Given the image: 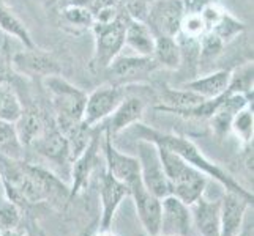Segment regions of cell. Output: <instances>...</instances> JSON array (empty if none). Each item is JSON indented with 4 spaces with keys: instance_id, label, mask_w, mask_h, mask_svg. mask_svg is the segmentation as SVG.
Returning <instances> with one entry per match:
<instances>
[{
    "instance_id": "cell-39",
    "label": "cell",
    "mask_w": 254,
    "mask_h": 236,
    "mask_svg": "<svg viewBox=\"0 0 254 236\" xmlns=\"http://www.w3.org/2000/svg\"><path fill=\"white\" fill-rule=\"evenodd\" d=\"M139 236H163V235H139Z\"/></svg>"
},
{
    "instance_id": "cell-10",
    "label": "cell",
    "mask_w": 254,
    "mask_h": 236,
    "mask_svg": "<svg viewBox=\"0 0 254 236\" xmlns=\"http://www.w3.org/2000/svg\"><path fill=\"white\" fill-rule=\"evenodd\" d=\"M129 195L127 185L116 180L104 170L100 178V198H101V217L98 221V232H109L114 216H116L120 203Z\"/></svg>"
},
{
    "instance_id": "cell-1",
    "label": "cell",
    "mask_w": 254,
    "mask_h": 236,
    "mask_svg": "<svg viewBox=\"0 0 254 236\" xmlns=\"http://www.w3.org/2000/svg\"><path fill=\"white\" fill-rule=\"evenodd\" d=\"M129 128H131V133H133L137 139H144V141H148L155 145H161L164 148H168V150L180 156L183 161H187L194 169L202 172L205 177H212L213 180H216L221 186H224L226 190L237 192V194L253 200V192L247 190L242 185H239L229 173L224 172L221 167H218V165L213 164L210 159H207L204 153L200 151L190 139L182 137V136H175V134L161 133V131H156L153 128H148L142 123H139V121Z\"/></svg>"
},
{
    "instance_id": "cell-31",
    "label": "cell",
    "mask_w": 254,
    "mask_h": 236,
    "mask_svg": "<svg viewBox=\"0 0 254 236\" xmlns=\"http://www.w3.org/2000/svg\"><path fill=\"white\" fill-rule=\"evenodd\" d=\"M243 29H245V25L240 21H237L229 13L224 11L223 16H221V19L218 21L210 30H212L213 33H216L224 43H227V41H231L232 38L239 37V35L243 32Z\"/></svg>"
},
{
    "instance_id": "cell-17",
    "label": "cell",
    "mask_w": 254,
    "mask_h": 236,
    "mask_svg": "<svg viewBox=\"0 0 254 236\" xmlns=\"http://www.w3.org/2000/svg\"><path fill=\"white\" fill-rule=\"evenodd\" d=\"M142 113H144V101L141 98H136V96H128V98L122 99L116 110L106 120L101 121L104 125L101 126V129L104 133H109L111 136H116L120 131L128 129L129 126L137 123L142 118Z\"/></svg>"
},
{
    "instance_id": "cell-19",
    "label": "cell",
    "mask_w": 254,
    "mask_h": 236,
    "mask_svg": "<svg viewBox=\"0 0 254 236\" xmlns=\"http://www.w3.org/2000/svg\"><path fill=\"white\" fill-rule=\"evenodd\" d=\"M30 146H33L40 154H43L49 161H54L56 164L65 165L69 161L68 143L66 137L60 133L57 126H48L37 141Z\"/></svg>"
},
{
    "instance_id": "cell-21",
    "label": "cell",
    "mask_w": 254,
    "mask_h": 236,
    "mask_svg": "<svg viewBox=\"0 0 254 236\" xmlns=\"http://www.w3.org/2000/svg\"><path fill=\"white\" fill-rule=\"evenodd\" d=\"M205 98L200 94L187 90V89H169V87H161L160 93V106L155 109L160 112H168V113H177L180 110H187L191 107H196L199 104H202Z\"/></svg>"
},
{
    "instance_id": "cell-16",
    "label": "cell",
    "mask_w": 254,
    "mask_h": 236,
    "mask_svg": "<svg viewBox=\"0 0 254 236\" xmlns=\"http://www.w3.org/2000/svg\"><path fill=\"white\" fill-rule=\"evenodd\" d=\"M253 205V200L243 197L237 192L226 190L221 198V233L220 236H237L242 230L247 209Z\"/></svg>"
},
{
    "instance_id": "cell-5",
    "label": "cell",
    "mask_w": 254,
    "mask_h": 236,
    "mask_svg": "<svg viewBox=\"0 0 254 236\" xmlns=\"http://www.w3.org/2000/svg\"><path fill=\"white\" fill-rule=\"evenodd\" d=\"M136 157L139 161L141 180L145 189L158 198L171 195V186L168 177H166V172L163 169L156 145L148 141H144V139H139Z\"/></svg>"
},
{
    "instance_id": "cell-4",
    "label": "cell",
    "mask_w": 254,
    "mask_h": 236,
    "mask_svg": "<svg viewBox=\"0 0 254 236\" xmlns=\"http://www.w3.org/2000/svg\"><path fill=\"white\" fill-rule=\"evenodd\" d=\"M129 21L128 14L124 11L112 22H95L92 32L95 37V50L90 68L93 71H104L112 60L120 55V50L125 46V27Z\"/></svg>"
},
{
    "instance_id": "cell-13",
    "label": "cell",
    "mask_w": 254,
    "mask_h": 236,
    "mask_svg": "<svg viewBox=\"0 0 254 236\" xmlns=\"http://www.w3.org/2000/svg\"><path fill=\"white\" fill-rule=\"evenodd\" d=\"M103 151L106 159V170L120 183L129 186L131 183L141 178L137 157L120 153L112 143V136L103 131Z\"/></svg>"
},
{
    "instance_id": "cell-26",
    "label": "cell",
    "mask_w": 254,
    "mask_h": 236,
    "mask_svg": "<svg viewBox=\"0 0 254 236\" xmlns=\"http://www.w3.org/2000/svg\"><path fill=\"white\" fill-rule=\"evenodd\" d=\"M22 104L13 87L6 81L0 82V120L6 123H16L22 113Z\"/></svg>"
},
{
    "instance_id": "cell-38",
    "label": "cell",
    "mask_w": 254,
    "mask_h": 236,
    "mask_svg": "<svg viewBox=\"0 0 254 236\" xmlns=\"http://www.w3.org/2000/svg\"><path fill=\"white\" fill-rule=\"evenodd\" d=\"M95 236H111V235H108V232H96Z\"/></svg>"
},
{
    "instance_id": "cell-11",
    "label": "cell",
    "mask_w": 254,
    "mask_h": 236,
    "mask_svg": "<svg viewBox=\"0 0 254 236\" xmlns=\"http://www.w3.org/2000/svg\"><path fill=\"white\" fill-rule=\"evenodd\" d=\"M129 195L134 200L136 213L147 235H158L160 217H161V198L148 192L142 185V180L137 178L128 186Z\"/></svg>"
},
{
    "instance_id": "cell-22",
    "label": "cell",
    "mask_w": 254,
    "mask_h": 236,
    "mask_svg": "<svg viewBox=\"0 0 254 236\" xmlns=\"http://www.w3.org/2000/svg\"><path fill=\"white\" fill-rule=\"evenodd\" d=\"M125 46H128L137 55L152 57L155 35L144 21L129 19L125 27Z\"/></svg>"
},
{
    "instance_id": "cell-33",
    "label": "cell",
    "mask_w": 254,
    "mask_h": 236,
    "mask_svg": "<svg viewBox=\"0 0 254 236\" xmlns=\"http://www.w3.org/2000/svg\"><path fill=\"white\" fill-rule=\"evenodd\" d=\"M207 30L208 29H207V25H205V22H204L202 16H200V14H185L179 33L185 35V37H188V38L199 40Z\"/></svg>"
},
{
    "instance_id": "cell-25",
    "label": "cell",
    "mask_w": 254,
    "mask_h": 236,
    "mask_svg": "<svg viewBox=\"0 0 254 236\" xmlns=\"http://www.w3.org/2000/svg\"><path fill=\"white\" fill-rule=\"evenodd\" d=\"M0 29L6 35H10V37L19 40L24 47L35 46V43L30 37L27 27L24 25V22L2 2H0Z\"/></svg>"
},
{
    "instance_id": "cell-27",
    "label": "cell",
    "mask_w": 254,
    "mask_h": 236,
    "mask_svg": "<svg viewBox=\"0 0 254 236\" xmlns=\"http://www.w3.org/2000/svg\"><path fill=\"white\" fill-rule=\"evenodd\" d=\"M22 145L14 129V123H6L0 120V154L19 159Z\"/></svg>"
},
{
    "instance_id": "cell-15",
    "label": "cell",
    "mask_w": 254,
    "mask_h": 236,
    "mask_svg": "<svg viewBox=\"0 0 254 236\" xmlns=\"http://www.w3.org/2000/svg\"><path fill=\"white\" fill-rule=\"evenodd\" d=\"M192 227L200 236H220L221 233V200H207L204 195L190 205Z\"/></svg>"
},
{
    "instance_id": "cell-34",
    "label": "cell",
    "mask_w": 254,
    "mask_h": 236,
    "mask_svg": "<svg viewBox=\"0 0 254 236\" xmlns=\"http://www.w3.org/2000/svg\"><path fill=\"white\" fill-rule=\"evenodd\" d=\"M119 2H120L122 10L128 14L129 19L145 22L153 0H119Z\"/></svg>"
},
{
    "instance_id": "cell-2",
    "label": "cell",
    "mask_w": 254,
    "mask_h": 236,
    "mask_svg": "<svg viewBox=\"0 0 254 236\" xmlns=\"http://www.w3.org/2000/svg\"><path fill=\"white\" fill-rule=\"evenodd\" d=\"M156 148H158L163 169L169 181L171 195L180 198L188 206L192 205L199 197L204 195L207 177L168 148L161 145H156Z\"/></svg>"
},
{
    "instance_id": "cell-23",
    "label": "cell",
    "mask_w": 254,
    "mask_h": 236,
    "mask_svg": "<svg viewBox=\"0 0 254 236\" xmlns=\"http://www.w3.org/2000/svg\"><path fill=\"white\" fill-rule=\"evenodd\" d=\"M48 123L38 110H22L21 117L16 120L14 129L21 145L30 146L37 139L45 133Z\"/></svg>"
},
{
    "instance_id": "cell-30",
    "label": "cell",
    "mask_w": 254,
    "mask_h": 236,
    "mask_svg": "<svg viewBox=\"0 0 254 236\" xmlns=\"http://www.w3.org/2000/svg\"><path fill=\"white\" fill-rule=\"evenodd\" d=\"M62 17L64 21L76 29H87L93 25L92 13L85 6L81 5H68L62 8Z\"/></svg>"
},
{
    "instance_id": "cell-7",
    "label": "cell",
    "mask_w": 254,
    "mask_h": 236,
    "mask_svg": "<svg viewBox=\"0 0 254 236\" xmlns=\"http://www.w3.org/2000/svg\"><path fill=\"white\" fill-rule=\"evenodd\" d=\"M183 17H185V8L182 0H153L145 24L150 27L153 35L177 37Z\"/></svg>"
},
{
    "instance_id": "cell-18",
    "label": "cell",
    "mask_w": 254,
    "mask_h": 236,
    "mask_svg": "<svg viewBox=\"0 0 254 236\" xmlns=\"http://www.w3.org/2000/svg\"><path fill=\"white\" fill-rule=\"evenodd\" d=\"M250 104V94L243 93H234L227 89V93L224 96V99L220 102V106L216 107V110L210 117V125L216 137H224L231 131L232 120L240 109Z\"/></svg>"
},
{
    "instance_id": "cell-36",
    "label": "cell",
    "mask_w": 254,
    "mask_h": 236,
    "mask_svg": "<svg viewBox=\"0 0 254 236\" xmlns=\"http://www.w3.org/2000/svg\"><path fill=\"white\" fill-rule=\"evenodd\" d=\"M237 236H253V217H245L243 225H242V230L239 232Z\"/></svg>"
},
{
    "instance_id": "cell-37",
    "label": "cell",
    "mask_w": 254,
    "mask_h": 236,
    "mask_svg": "<svg viewBox=\"0 0 254 236\" xmlns=\"http://www.w3.org/2000/svg\"><path fill=\"white\" fill-rule=\"evenodd\" d=\"M96 232H98V222H92L90 225H87L85 229L82 232H79L76 236H95Z\"/></svg>"
},
{
    "instance_id": "cell-9",
    "label": "cell",
    "mask_w": 254,
    "mask_h": 236,
    "mask_svg": "<svg viewBox=\"0 0 254 236\" xmlns=\"http://www.w3.org/2000/svg\"><path fill=\"white\" fill-rule=\"evenodd\" d=\"M163 236H192V217L190 206L175 195L161 198L160 232Z\"/></svg>"
},
{
    "instance_id": "cell-3",
    "label": "cell",
    "mask_w": 254,
    "mask_h": 236,
    "mask_svg": "<svg viewBox=\"0 0 254 236\" xmlns=\"http://www.w3.org/2000/svg\"><path fill=\"white\" fill-rule=\"evenodd\" d=\"M45 87L51 94L56 112V126L62 134H66L82 121L87 94L60 74L45 77Z\"/></svg>"
},
{
    "instance_id": "cell-28",
    "label": "cell",
    "mask_w": 254,
    "mask_h": 236,
    "mask_svg": "<svg viewBox=\"0 0 254 236\" xmlns=\"http://www.w3.org/2000/svg\"><path fill=\"white\" fill-rule=\"evenodd\" d=\"M226 43L212 30H207L199 38V63H210L221 54Z\"/></svg>"
},
{
    "instance_id": "cell-29",
    "label": "cell",
    "mask_w": 254,
    "mask_h": 236,
    "mask_svg": "<svg viewBox=\"0 0 254 236\" xmlns=\"http://www.w3.org/2000/svg\"><path fill=\"white\" fill-rule=\"evenodd\" d=\"M231 129L237 134L239 139L245 143H251L253 142V131H254V118H253V109L251 104L245 106L240 109L232 120Z\"/></svg>"
},
{
    "instance_id": "cell-12",
    "label": "cell",
    "mask_w": 254,
    "mask_h": 236,
    "mask_svg": "<svg viewBox=\"0 0 254 236\" xmlns=\"http://www.w3.org/2000/svg\"><path fill=\"white\" fill-rule=\"evenodd\" d=\"M103 134V129L93 128V134L89 145L85 146V150L73 161V185L69 188V200H73L76 195H79V192L85 189L89 185V178L92 177L93 170L96 169L100 161V139Z\"/></svg>"
},
{
    "instance_id": "cell-20",
    "label": "cell",
    "mask_w": 254,
    "mask_h": 236,
    "mask_svg": "<svg viewBox=\"0 0 254 236\" xmlns=\"http://www.w3.org/2000/svg\"><path fill=\"white\" fill-rule=\"evenodd\" d=\"M231 76L232 73L229 69H218V71H212L202 77H196L192 81L185 82L183 89L194 92L205 99H213L227 92L231 84Z\"/></svg>"
},
{
    "instance_id": "cell-40",
    "label": "cell",
    "mask_w": 254,
    "mask_h": 236,
    "mask_svg": "<svg viewBox=\"0 0 254 236\" xmlns=\"http://www.w3.org/2000/svg\"><path fill=\"white\" fill-rule=\"evenodd\" d=\"M0 65H2V49H0Z\"/></svg>"
},
{
    "instance_id": "cell-35",
    "label": "cell",
    "mask_w": 254,
    "mask_h": 236,
    "mask_svg": "<svg viewBox=\"0 0 254 236\" xmlns=\"http://www.w3.org/2000/svg\"><path fill=\"white\" fill-rule=\"evenodd\" d=\"M182 2L185 8V14H200V11L213 0H182Z\"/></svg>"
},
{
    "instance_id": "cell-6",
    "label": "cell",
    "mask_w": 254,
    "mask_h": 236,
    "mask_svg": "<svg viewBox=\"0 0 254 236\" xmlns=\"http://www.w3.org/2000/svg\"><path fill=\"white\" fill-rule=\"evenodd\" d=\"M158 68L152 57L145 55H117L104 69L116 87L142 82Z\"/></svg>"
},
{
    "instance_id": "cell-8",
    "label": "cell",
    "mask_w": 254,
    "mask_h": 236,
    "mask_svg": "<svg viewBox=\"0 0 254 236\" xmlns=\"http://www.w3.org/2000/svg\"><path fill=\"white\" fill-rule=\"evenodd\" d=\"M124 98H125L124 87L111 85V87L96 89L93 93L87 96L82 123L90 128L100 125L103 120H106L111 113L116 110V107Z\"/></svg>"
},
{
    "instance_id": "cell-32",
    "label": "cell",
    "mask_w": 254,
    "mask_h": 236,
    "mask_svg": "<svg viewBox=\"0 0 254 236\" xmlns=\"http://www.w3.org/2000/svg\"><path fill=\"white\" fill-rule=\"evenodd\" d=\"M21 221V211L11 200H0V233L14 230Z\"/></svg>"
},
{
    "instance_id": "cell-14",
    "label": "cell",
    "mask_w": 254,
    "mask_h": 236,
    "mask_svg": "<svg viewBox=\"0 0 254 236\" xmlns=\"http://www.w3.org/2000/svg\"><path fill=\"white\" fill-rule=\"evenodd\" d=\"M13 66L22 74L27 76H57L60 74V66L57 60L48 52L38 49L37 46L33 47H24L22 50L16 52L13 55Z\"/></svg>"
},
{
    "instance_id": "cell-24",
    "label": "cell",
    "mask_w": 254,
    "mask_h": 236,
    "mask_svg": "<svg viewBox=\"0 0 254 236\" xmlns=\"http://www.w3.org/2000/svg\"><path fill=\"white\" fill-rule=\"evenodd\" d=\"M152 58L155 63L166 69H177L182 65V52L175 37L155 35V46Z\"/></svg>"
}]
</instances>
